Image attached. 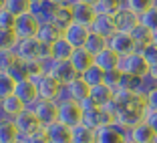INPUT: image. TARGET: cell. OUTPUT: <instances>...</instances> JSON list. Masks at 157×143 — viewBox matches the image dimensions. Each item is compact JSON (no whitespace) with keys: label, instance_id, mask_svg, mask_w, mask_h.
Wrapping results in <instances>:
<instances>
[{"label":"cell","instance_id":"29","mask_svg":"<svg viewBox=\"0 0 157 143\" xmlns=\"http://www.w3.org/2000/svg\"><path fill=\"white\" fill-rule=\"evenodd\" d=\"M105 48H109V41H107V38L99 37V34H95V33L89 34L87 42H85V51L91 52L93 56H97V55H101Z\"/></svg>","mask_w":157,"mask_h":143},{"label":"cell","instance_id":"36","mask_svg":"<svg viewBox=\"0 0 157 143\" xmlns=\"http://www.w3.org/2000/svg\"><path fill=\"white\" fill-rule=\"evenodd\" d=\"M139 24L145 28H149V30H157V6L151 2V8L147 10V12L143 14V16H139Z\"/></svg>","mask_w":157,"mask_h":143},{"label":"cell","instance_id":"46","mask_svg":"<svg viewBox=\"0 0 157 143\" xmlns=\"http://www.w3.org/2000/svg\"><path fill=\"white\" fill-rule=\"evenodd\" d=\"M145 123H147L157 135V111H147V113H145Z\"/></svg>","mask_w":157,"mask_h":143},{"label":"cell","instance_id":"23","mask_svg":"<svg viewBox=\"0 0 157 143\" xmlns=\"http://www.w3.org/2000/svg\"><path fill=\"white\" fill-rule=\"evenodd\" d=\"M69 91H71V97H73L75 103H83L85 99L91 97V87H89L81 77L75 79L73 83H69Z\"/></svg>","mask_w":157,"mask_h":143},{"label":"cell","instance_id":"41","mask_svg":"<svg viewBox=\"0 0 157 143\" xmlns=\"http://www.w3.org/2000/svg\"><path fill=\"white\" fill-rule=\"evenodd\" d=\"M141 55H143L145 63L149 65V69H153V67H157V46L155 44H147L145 48H141Z\"/></svg>","mask_w":157,"mask_h":143},{"label":"cell","instance_id":"13","mask_svg":"<svg viewBox=\"0 0 157 143\" xmlns=\"http://www.w3.org/2000/svg\"><path fill=\"white\" fill-rule=\"evenodd\" d=\"M155 131L149 127L147 123H139L137 127H133V129H129V133H127V137H125V141L127 143H153L155 141Z\"/></svg>","mask_w":157,"mask_h":143},{"label":"cell","instance_id":"51","mask_svg":"<svg viewBox=\"0 0 157 143\" xmlns=\"http://www.w3.org/2000/svg\"><path fill=\"white\" fill-rule=\"evenodd\" d=\"M18 143H26V141H22V139H20V141H18Z\"/></svg>","mask_w":157,"mask_h":143},{"label":"cell","instance_id":"16","mask_svg":"<svg viewBox=\"0 0 157 143\" xmlns=\"http://www.w3.org/2000/svg\"><path fill=\"white\" fill-rule=\"evenodd\" d=\"M51 77L56 79L60 85H69V83H73L75 79H78V73L73 69L71 60H60V63H56V67H55Z\"/></svg>","mask_w":157,"mask_h":143},{"label":"cell","instance_id":"2","mask_svg":"<svg viewBox=\"0 0 157 143\" xmlns=\"http://www.w3.org/2000/svg\"><path fill=\"white\" fill-rule=\"evenodd\" d=\"M26 109L36 115L38 123L42 127H48V125L59 121V105H56V101H42V99H38L36 103L28 105Z\"/></svg>","mask_w":157,"mask_h":143},{"label":"cell","instance_id":"39","mask_svg":"<svg viewBox=\"0 0 157 143\" xmlns=\"http://www.w3.org/2000/svg\"><path fill=\"white\" fill-rule=\"evenodd\" d=\"M16 63V56L12 51H0V73H8Z\"/></svg>","mask_w":157,"mask_h":143},{"label":"cell","instance_id":"20","mask_svg":"<svg viewBox=\"0 0 157 143\" xmlns=\"http://www.w3.org/2000/svg\"><path fill=\"white\" fill-rule=\"evenodd\" d=\"M97 16H117L121 10V0H93Z\"/></svg>","mask_w":157,"mask_h":143},{"label":"cell","instance_id":"7","mask_svg":"<svg viewBox=\"0 0 157 143\" xmlns=\"http://www.w3.org/2000/svg\"><path fill=\"white\" fill-rule=\"evenodd\" d=\"M26 111V105L20 101L16 95H10V97H2L0 99V121H14L20 113Z\"/></svg>","mask_w":157,"mask_h":143},{"label":"cell","instance_id":"35","mask_svg":"<svg viewBox=\"0 0 157 143\" xmlns=\"http://www.w3.org/2000/svg\"><path fill=\"white\" fill-rule=\"evenodd\" d=\"M16 81L10 77L8 73H0V99L2 97H10L16 91Z\"/></svg>","mask_w":157,"mask_h":143},{"label":"cell","instance_id":"32","mask_svg":"<svg viewBox=\"0 0 157 143\" xmlns=\"http://www.w3.org/2000/svg\"><path fill=\"white\" fill-rule=\"evenodd\" d=\"M71 143H97V131L89 129L85 125H78L73 129V141Z\"/></svg>","mask_w":157,"mask_h":143},{"label":"cell","instance_id":"33","mask_svg":"<svg viewBox=\"0 0 157 143\" xmlns=\"http://www.w3.org/2000/svg\"><path fill=\"white\" fill-rule=\"evenodd\" d=\"M131 38H133L135 44H137V51H141V48H145L147 44H151L153 33L149 30V28H145V26H141V24H139L133 33H131Z\"/></svg>","mask_w":157,"mask_h":143},{"label":"cell","instance_id":"48","mask_svg":"<svg viewBox=\"0 0 157 143\" xmlns=\"http://www.w3.org/2000/svg\"><path fill=\"white\" fill-rule=\"evenodd\" d=\"M151 44L157 46V30H153V38H151Z\"/></svg>","mask_w":157,"mask_h":143},{"label":"cell","instance_id":"21","mask_svg":"<svg viewBox=\"0 0 157 143\" xmlns=\"http://www.w3.org/2000/svg\"><path fill=\"white\" fill-rule=\"evenodd\" d=\"M73 52H75V48L69 44V42H67L65 37H60L59 41L51 46V56L56 60V63H60V60H71Z\"/></svg>","mask_w":157,"mask_h":143},{"label":"cell","instance_id":"11","mask_svg":"<svg viewBox=\"0 0 157 143\" xmlns=\"http://www.w3.org/2000/svg\"><path fill=\"white\" fill-rule=\"evenodd\" d=\"M14 125H16V129H18V133H20V139L28 137V135L34 133L38 127H42V125L38 123L36 115H34L33 111H28V109L24 111V113H20V115L14 119Z\"/></svg>","mask_w":157,"mask_h":143},{"label":"cell","instance_id":"44","mask_svg":"<svg viewBox=\"0 0 157 143\" xmlns=\"http://www.w3.org/2000/svg\"><path fill=\"white\" fill-rule=\"evenodd\" d=\"M56 105H63V103H69L73 101V97H71V91H69V85H60L59 93H56Z\"/></svg>","mask_w":157,"mask_h":143},{"label":"cell","instance_id":"24","mask_svg":"<svg viewBox=\"0 0 157 143\" xmlns=\"http://www.w3.org/2000/svg\"><path fill=\"white\" fill-rule=\"evenodd\" d=\"M97 143H125V137L115 125L97 129Z\"/></svg>","mask_w":157,"mask_h":143},{"label":"cell","instance_id":"4","mask_svg":"<svg viewBox=\"0 0 157 143\" xmlns=\"http://www.w3.org/2000/svg\"><path fill=\"white\" fill-rule=\"evenodd\" d=\"M59 123L67 125L71 129H75V127H78L83 123V111H81L78 103L69 101V103L59 105Z\"/></svg>","mask_w":157,"mask_h":143},{"label":"cell","instance_id":"19","mask_svg":"<svg viewBox=\"0 0 157 143\" xmlns=\"http://www.w3.org/2000/svg\"><path fill=\"white\" fill-rule=\"evenodd\" d=\"M119 63H121V56L115 55L111 48H105L101 55L95 56V65H97L101 71H105V73H109V71H117V69H119Z\"/></svg>","mask_w":157,"mask_h":143},{"label":"cell","instance_id":"42","mask_svg":"<svg viewBox=\"0 0 157 143\" xmlns=\"http://www.w3.org/2000/svg\"><path fill=\"white\" fill-rule=\"evenodd\" d=\"M14 24H16V16H12L8 10L0 8V30H14Z\"/></svg>","mask_w":157,"mask_h":143},{"label":"cell","instance_id":"8","mask_svg":"<svg viewBox=\"0 0 157 143\" xmlns=\"http://www.w3.org/2000/svg\"><path fill=\"white\" fill-rule=\"evenodd\" d=\"M73 18L77 24L91 28L95 18H97L95 8H93V0H77V4L73 6Z\"/></svg>","mask_w":157,"mask_h":143},{"label":"cell","instance_id":"28","mask_svg":"<svg viewBox=\"0 0 157 143\" xmlns=\"http://www.w3.org/2000/svg\"><path fill=\"white\" fill-rule=\"evenodd\" d=\"M20 133L14 121H0V143H18Z\"/></svg>","mask_w":157,"mask_h":143},{"label":"cell","instance_id":"52","mask_svg":"<svg viewBox=\"0 0 157 143\" xmlns=\"http://www.w3.org/2000/svg\"><path fill=\"white\" fill-rule=\"evenodd\" d=\"M153 143H157V137H155V141H153Z\"/></svg>","mask_w":157,"mask_h":143},{"label":"cell","instance_id":"37","mask_svg":"<svg viewBox=\"0 0 157 143\" xmlns=\"http://www.w3.org/2000/svg\"><path fill=\"white\" fill-rule=\"evenodd\" d=\"M18 44V37L14 30H0V51H14V46Z\"/></svg>","mask_w":157,"mask_h":143},{"label":"cell","instance_id":"47","mask_svg":"<svg viewBox=\"0 0 157 143\" xmlns=\"http://www.w3.org/2000/svg\"><path fill=\"white\" fill-rule=\"evenodd\" d=\"M78 107H81V111H83V113H89V111H95V109H99V105L95 101H93L91 97L89 99H85L83 103H78Z\"/></svg>","mask_w":157,"mask_h":143},{"label":"cell","instance_id":"25","mask_svg":"<svg viewBox=\"0 0 157 143\" xmlns=\"http://www.w3.org/2000/svg\"><path fill=\"white\" fill-rule=\"evenodd\" d=\"M73 22H75V18H73V8H67V6H60L59 4V8H56V12H55V18H52V24L59 28L60 33H65V30Z\"/></svg>","mask_w":157,"mask_h":143},{"label":"cell","instance_id":"3","mask_svg":"<svg viewBox=\"0 0 157 143\" xmlns=\"http://www.w3.org/2000/svg\"><path fill=\"white\" fill-rule=\"evenodd\" d=\"M119 71L123 75H131V77L141 79V77H145V75L149 73V65L145 63V59H143L141 52H133V55L123 56V59H121Z\"/></svg>","mask_w":157,"mask_h":143},{"label":"cell","instance_id":"34","mask_svg":"<svg viewBox=\"0 0 157 143\" xmlns=\"http://www.w3.org/2000/svg\"><path fill=\"white\" fill-rule=\"evenodd\" d=\"M8 75L16 81V83H22V81H28L30 79V73H28V65L26 63H22V60L16 59V63H14V67L8 71Z\"/></svg>","mask_w":157,"mask_h":143},{"label":"cell","instance_id":"10","mask_svg":"<svg viewBox=\"0 0 157 143\" xmlns=\"http://www.w3.org/2000/svg\"><path fill=\"white\" fill-rule=\"evenodd\" d=\"M89 34H91V28L83 26V24L73 22L65 33H63V37L67 38V42H69L73 48H85V42H87Z\"/></svg>","mask_w":157,"mask_h":143},{"label":"cell","instance_id":"17","mask_svg":"<svg viewBox=\"0 0 157 143\" xmlns=\"http://www.w3.org/2000/svg\"><path fill=\"white\" fill-rule=\"evenodd\" d=\"M46 133H48V141L51 143H71L73 141V129L63 125V123H59V121L48 125Z\"/></svg>","mask_w":157,"mask_h":143},{"label":"cell","instance_id":"40","mask_svg":"<svg viewBox=\"0 0 157 143\" xmlns=\"http://www.w3.org/2000/svg\"><path fill=\"white\" fill-rule=\"evenodd\" d=\"M121 79H123V73H121L119 69L117 71H109V73H105V85L111 91H117L121 85Z\"/></svg>","mask_w":157,"mask_h":143},{"label":"cell","instance_id":"12","mask_svg":"<svg viewBox=\"0 0 157 143\" xmlns=\"http://www.w3.org/2000/svg\"><path fill=\"white\" fill-rule=\"evenodd\" d=\"M91 33L99 34V37L107 38V41H109L111 37H115V34H117L115 16H97L95 22H93V26H91Z\"/></svg>","mask_w":157,"mask_h":143},{"label":"cell","instance_id":"1","mask_svg":"<svg viewBox=\"0 0 157 143\" xmlns=\"http://www.w3.org/2000/svg\"><path fill=\"white\" fill-rule=\"evenodd\" d=\"M145 113H147L145 101L141 97H133L129 103L121 105L119 115L115 117V123L125 127V129H133V127H137L139 123L145 121Z\"/></svg>","mask_w":157,"mask_h":143},{"label":"cell","instance_id":"45","mask_svg":"<svg viewBox=\"0 0 157 143\" xmlns=\"http://www.w3.org/2000/svg\"><path fill=\"white\" fill-rule=\"evenodd\" d=\"M143 101H145V109H147V111H157V87L149 93Z\"/></svg>","mask_w":157,"mask_h":143},{"label":"cell","instance_id":"50","mask_svg":"<svg viewBox=\"0 0 157 143\" xmlns=\"http://www.w3.org/2000/svg\"><path fill=\"white\" fill-rule=\"evenodd\" d=\"M153 4H155V6H157V0H153Z\"/></svg>","mask_w":157,"mask_h":143},{"label":"cell","instance_id":"49","mask_svg":"<svg viewBox=\"0 0 157 143\" xmlns=\"http://www.w3.org/2000/svg\"><path fill=\"white\" fill-rule=\"evenodd\" d=\"M149 73H151V75H153V79L157 81V67H153V69H149Z\"/></svg>","mask_w":157,"mask_h":143},{"label":"cell","instance_id":"53","mask_svg":"<svg viewBox=\"0 0 157 143\" xmlns=\"http://www.w3.org/2000/svg\"><path fill=\"white\" fill-rule=\"evenodd\" d=\"M125 143H127V141H125Z\"/></svg>","mask_w":157,"mask_h":143},{"label":"cell","instance_id":"18","mask_svg":"<svg viewBox=\"0 0 157 143\" xmlns=\"http://www.w3.org/2000/svg\"><path fill=\"white\" fill-rule=\"evenodd\" d=\"M14 95L20 99V101L24 103V105H33V103L38 101V91H36V85L28 79V81H22V83L16 85V91H14Z\"/></svg>","mask_w":157,"mask_h":143},{"label":"cell","instance_id":"22","mask_svg":"<svg viewBox=\"0 0 157 143\" xmlns=\"http://www.w3.org/2000/svg\"><path fill=\"white\" fill-rule=\"evenodd\" d=\"M60 37H63V33H60V30L52 22H48V24H40V30H38V37L36 38L40 41V44L52 46Z\"/></svg>","mask_w":157,"mask_h":143},{"label":"cell","instance_id":"27","mask_svg":"<svg viewBox=\"0 0 157 143\" xmlns=\"http://www.w3.org/2000/svg\"><path fill=\"white\" fill-rule=\"evenodd\" d=\"M0 8L8 10L12 16H24V14L30 12V0H2Z\"/></svg>","mask_w":157,"mask_h":143},{"label":"cell","instance_id":"6","mask_svg":"<svg viewBox=\"0 0 157 143\" xmlns=\"http://www.w3.org/2000/svg\"><path fill=\"white\" fill-rule=\"evenodd\" d=\"M109 48H111L115 55H119L121 59L133 55V52H139L135 41L131 38V34H125V33H117L115 37L109 38Z\"/></svg>","mask_w":157,"mask_h":143},{"label":"cell","instance_id":"43","mask_svg":"<svg viewBox=\"0 0 157 143\" xmlns=\"http://www.w3.org/2000/svg\"><path fill=\"white\" fill-rule=\"evenodd\" d=\"M22 141H26V143H51V141H48V133H46V127H38L34 133H30L28 137H24Z\"/></svg>","mask_w":157,"mask_h":143},{"label":"cell","instance_id":"9","mask_svg":"<svg viewBox=\"0 0 157 143\" xmlns=\"http://www.w3.org/2000/svg\"><path fill=\"white\" fill-rule=\"evenodd\" d=\"M36 85V91H38V99L42 101H55L56 99V93L60 89V83L56 79H52L51 75H44V77H38L36 81H33Z\"/></svg>","mask_w":157,"mask_h":143},{"label":"cell","instance_id":"14","mask_svg":"<svg viewBox=\"0 0 157 143\" xmlns=\"http://www.w3.org/2000/svg\"><path fill=\"white\" fill-rule=\"evenodd\" d=\"M71 65H73V69L78 73V77H81L83 73H87V71L95 65V56H93L91 52H87L85 48H75L73 56H71Z\"/></svg>","mask_w":157,"mask_h":143},{"label":"cell","instance_id":"15","mask_svg":"<svg viewBox=\"0 0 157 143\" xmlns=\"http://www.w3.org/2000/svg\"><path fill=\"white\" fill-rule=\"evenodd\" d=\"M115 22H117V33H125V34H131L135 28L139 26V16H135L133 12L121 8L119 14L115 16Z\"/></svg>","mask_w":157,"mask_h":143},{"label":"cell","instance_id":"30","mask_svg":"<svg viewBox=\"0 0 157 143\" xmlns=\"http://www.w3.org/2000/svg\"><path fill=\"white\" fill-rule=\"evenodd\" d=\"M153 0H121V8L133 12L135 16H143L149 8H151Z\"/></svg>","mask_w":157,"mask_h":143},{"label":"cell","instance_id":"5","mask_svg":"<svg viewBox=\"0 0 157 143\" xmlns=\"http://www.w3.org/2000/svg\"><path fill=\"white\" fill-rule=\"evenodd\" d=\"M38 30H40V24L34 18L33 14H24V16H18L16 18V24H14V34L18 37V41H26V38H36Z\"/></svg>","mask_w":157,"mask_h":143},{"label":"cell","instance_id":"26","mask_svg":"<svg viewBox=\"0 0 157 143\" xmlns=\"http://www.w3.org/2000/svg\"><path fill=\"white\" fill-rule=\"evenodd\" d=\"M91 99L99 105V109H103L115 99V91H111L107 85H99V87L91 89Z\"/></svg>","mask_w":157,"mask_h":143},{"label":"cell","instance_id":"38","mask_svg":"<svg viewBox=\"0 0 157 143\" xmlns=\"http://www.w3.org/2000/svg\"><path fill=\"white\" fill-rule=\"evenodd\" d=\"M155 87H157V81L153 79V75H151V73H147L145 77H141V83H139V89H137V97L145 99V97H147V95H149V93H151Z\"/></svg>","mask_w":157,"mask_h":143},{"label":"cell","instance_id":"31","mask_svg":"<svg viewBox=\"0 0 157 143\" xmlns=\"http://www.w3.org/2000/svg\"><path fill=\"white\" fill-rule=\"evenodd\" d=\"M81 79H83L91 89H95V87H99V85H105V71H101L97 65H93L87 73L81 75Z\"/></svg>","mask_w":157,"mask_h":143}]
</instances>
